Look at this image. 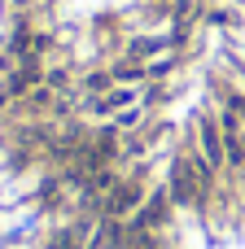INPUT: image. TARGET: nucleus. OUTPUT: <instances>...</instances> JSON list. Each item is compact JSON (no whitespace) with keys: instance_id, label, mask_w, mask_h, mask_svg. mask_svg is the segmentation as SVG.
Returning <instances> with one entry per match:
<instances>
[{"instance_id":"f257e3e1","label":"nucleus","mask_w":245,"mask_h":249,"mask_svg":"<svg viewBox=\"0 0 245 249\" xmlns=\"http://www.w3.org/2000/svg\"><path fill=\"white\" fill-rule=\"evenodd\" d=\"M167 184H171L167 193H171L175 206H202V197H206L202 184H197V175H193V158H188V153L171 162V179H167Z\"/></svg>"},{"instance_id":"f03ea898","label":"nucleus","mask_w":245,"mask_h":249,"mask_svg":"<svg viewBox=\"0 0 245 249\" xmlns=\"http://www.w3.org/2000/svg\"><path fill=\"white\" fill-rule=\"evenodd\" d=\"M197 153H202L215 171L228 162V153H224V127H219L215 114H202V118H197Z\"/></svg>"},{"instance_id":"7ed1b4c3","label":"nucleus","mask_w":245,"mask_h":249,"mask_svg":"<svg viewBox=\"0 0 245 249\" xmlns=\"http://www.w3.org/2000/svg\"><path fill=\"white\" fill-rule=\"evenodd\" d=\"M140 206H145V184H140V179H123V184L110 188L105 214H110V219H127V214L140 210Z\"/></svg>"},{"instance_id":"20e7f679","label":"nucleus","mask_w":245,"mask_h":249,"mask_svg":"<svg viewBox=\"0 0 245 249\" xmlns=\"http://www.w3.org/2000/svg\"><path fill=\"white\" fill-rule=\"evenodd\" d=\"M132 105H140V88L118 83V88H110V92L96 101V114H123V109H132Z\"/></svg>"},{"instance_id":"39448f33","label":"nucleus","mask_w":245,"mask_h":249,"mask_svg":"<svg viewBox=\"0 0 245 249\" xmlns=\"http://www.w3.org/2000/svg\"><path fill=\"white\" fill-rule=\"evenodd\" d=\"M167 201H171V193H153V197H145V206L136 210V228H162L167 223Z\"/></svg>"},{"instance_id":"423d86ee","label":"nucleus","mask_w":245,"mask_h":249,"mask_svg":"<svg viewBox=\"0 0 245 249\" xmlns=\"http://www.w3.org/2000/svg\"><path fill=\"white\" fill-rule=\"evenodd\" d=\"M110 79H114V83H132V88H140V83L149 79V70H145V61H132V57H127L123 66L110 70Z\"/></svg>"},{"instance_id":"0eeeda50","label":"nucleus","mask_w":245,"mask_h":249,"mask_svg":"<svg viewBox=\"0 0 245 249\" xmlns=\"http://www.w3.org/2000/svg\"><path fill=\"white\" fill-rule=\"evenodd\" d=\"M171 66H175V61H171V57L162 53V57H158V61H149L145 70H149V79H162V74H171Z\"/></svg>"},{"instance_id":"6e6552de","label":"nucleus","mask_w":245,"mask_h":249,"mask_svg":"<svg viewBox=\"0 0 245 249\" xmlns=\"http://www.w3.org/2000/svg\"><path fill=\"white\" fill-rule=\"evenodd\" d=\"M48 249H79V245H75L70 236H57V241H53V245H48Z\"/></svg>"}]
</instances>
